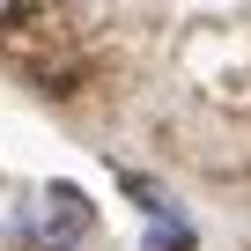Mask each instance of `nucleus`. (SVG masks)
I'll use <instances>...</instances> for the list:
<instances>
[{"label":"nucleus","mask_w":251,"mask_h":251,"mask_svg":"<svg viewBox=\"0 0 251 251\" xmlns=\"http://www.w3.org/2000/svg\"><path fill=\"white\" fill-rule=\"evenodd\" d=\"M30 244L37 251H81L89 244V229H96V200L81 192V185H45L37 200H30Z\"/></svg>","instance_id":"obj_1"}]
</instances>
